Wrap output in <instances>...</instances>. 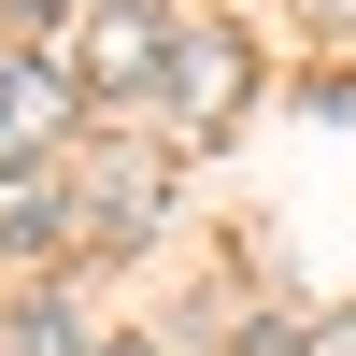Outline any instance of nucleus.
Wrapping results in <instances>:
<instances>
[{"label": "nucleus", "instance_id": "nucleus-1", "mask_svg": "<svg viewBox=\"0 0 356 356\" xmlns=\"http://www.w3.org/2000/svg\"><path fill=\"white\" fill-rule=\"evenodd\" d=\"M171 43H186L171 15H143V0H100V15L72 29V57H57V72H86L100 100H129V86H171Z\"/></svg>", "mask_w": 356, "mask_h": 356}, {"label": "nucleus", "instance_id": "nucleus-2", "mask_svg": "<svg viewBox=\"0 0 356 356\" xmlns=\"http://www.w3.org/2000/svg\"><path fill=\"white\" fill-rule=\"evenodd\" d=\"M57 129H72V72L57 57H0V171L57 157Z\"/></svg>", "mask_w": 356, "mask_h": 356}, {"label": "nucleus", "instance_id": "nucleus-3", "mask_svg": "<svg viewBox=\"0 0 356 356\" xmlns=\"http://www.w3.org/2000/svg\"><path fill=\"white\" fill-rule=\"evenodd\" d=\"M243 29H186V43H171V114H186V129H228V114H243Z\"/></svg>", "mask_w": 356, "mask_h": 356}, {"label": "nucleus", "instance_id": "nucleus-4", "mask_svg": "<svg viewBox=\"0 0 356 356\" xmlns=\"http://www.w3.org/2000/svg\"><path fill=\"white\" fill-rule=\"evenodd\" d=\"M72 228H100V243H143L157 228V157H100L72 186Z\"/></svg>", "mask_w": 356, "mask_h": 356}, {"label": "nucleus", "instance_id": "nucleus-5", "mask_svg": "<svg viewBox=\"0 0 356 356\" xmlns=\"http://www.w3.org/2000/svg\"><path fill=\"white\" fill-rule=\"evenodd\" d=\"M29 356H100V342L72 328V300H29Z\"/></svg>", "mask_w": 356, "mask_h": 356}, {"label": "nucleus", "instance_id": "nucleus-6", "mask_svg": "<svg viewBox=\"0 0 356 356\" xmlns=\"http://www.w3.org/2000/svg\"><path fill=\"white\" fill-rule=\"evenodd\" d=\"M243 356H314V328H285V314H257V328H243Z\"/></svg>", "mask_w": 356, "mask_h": 356}, {"label": "nucleus", "instance_id": "nucleus-7", "mask_svg": "<svg viewBox=\"0 0 356 356\" xmlns=\"http://www.w3.org/2000/svg\"><path fill=\"white\" fill-rule=\"evenodd\" d=\"M15 15H29V29H86L100 0H15Z\"/></svg>", "mask_w": 356, "mask_h": 356}, {"label": "nucleus", "instance_id": "nucleus-8", "mask_svg": "<svg viewBox=\"0 0 356 356\" xmlns=\"http://www.w3.org/2000/svg\"><path fill=\"white\" fill-rule=\"evenodd\" d=\"M314 15H356V0H314Z\"/></svg>", "mask_w": 356, "mask_h": 356}]
</instances>
